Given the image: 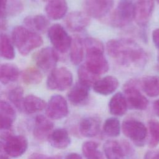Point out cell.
I'll list each match as a JSON object with an SVG mask.
<instances>
[{
  "label": "cell",
  "instance_id": "obj_16",
  "mask_svg": "<svg viewBox=\"0 0 159 159\" xmlns=\"http://www.w3.org/2000/svg\"><path fill=\"white\" fill-rule=\"evenodd\" d=\"M53 128V123L43 115H39L35 117L33 135L34 138L39 141L48 139Z\"/></svg>",
  "mask_w": 159,
  "mask_h": 159
},
{
  "label": "cell",
  "instance_id": "obj_12",
  "mask_svg": "<svg viewBox=\"0 0 159 159\" xmlns=\"http://www.w3.org/2000/svg\"><path fill=\"white\" fill-rule=\"evenodd\" d=\"M154 9L153 0H137L135 3L134 19L140 27L145 26Z\"/></svg>",
  "mask_w": 159,
  "mask_h": 159
},
{
  "label": "cell",
  "instance_id": "obj_6",
  "mask_svg": "<svg viewBox=\"0 0 159 159\" xmlns=\"http://www.w3.org/2000/svg\"><path fill=\"white\" fill-rule=\"evenodd\" d=\"M73 83L71 71L65 68H55L50 71L47 80V87L50 90L65 91L70 88Z\"/></svg>",
  "mask_w": 159,
  "mask_h": 159
},
{
  "label": "cell",
  "instance_id": "obj_37",
  "mask_svg": "<svg viewBox=\"0 0 159 159\" xmlns=\"http://www.w3.org/2000/svg\"><path fill=\"white\" fill-rule=\"evenodd\" d=\"M7 0H0V26L3 25V18L6 12Z\"/></svg>",
  "mask_w": 159,
  "mask_h": 159
},
{
  "label": "cell",
  "instance_id": "obj_10",
  "mask_svg": "<svg viewBox=\"0 0 159 159\" xmlns=\"http://www.w3.org/2000/svg\"><path fill=\"white\" fill-rule=\"evenodd\" d=\"M114 2V0H83V7L89 17L99 19L111 11Z\"/></svg>",
  "mask_w": 159,
  "mask_h": 159
},
{
  "label": "cell",
  "instance_id": "obj_29",
  "mask_svg": "<svg viewBox=\"0 0 159 159\" xmlns=\"http://www.w3.org/2000/svg\"><path fill=\"white\" fill-rule=\"evenodd\" d=\"M0 56L7 60L15 57V52L9 37L5 34H0Z\"/></svg>",
  "mask_w": 159,
  "mask_h": 159
},
{
  "label": "cell",
  "instance_id": "obj_15",
  "mask_svg": "<svg viewBox=\"0 0 159 159\" xmlns=\"http://www.w3.org/2000/svg\"><path fill=\"white\" fill-rule=\"evenodd\" d=\"M90 22L89 16L80 11L70 12L65 19L67 28L72 32H80L86 28Z\"/></svg>",
  "mask_w": 159,
  "mask_h": 159
},
{
  "label": "cell",
  "instance_id": "obj_47",
  "mask_svg": "<svg viewBox=\"0 0 159 159\" xmlns=\"http://www.w3.org/2000/svg\"><path fill=\"white\" fill-rule=\"evenodd\" d=\"M7 159H8V158H7Z\"/></svg>",
  "mask_w": 159,
  "mask_h": 159
},
{
  "label": "cell",
  "instance_id": "obj_43",
  "mask_svg": "<svg viewBox=\"0 0 159 159\" xmlns=\"http://www.w3.org/2000/svg\"><path fill=\"white\" fill-rule=\"evenodd\" d=\"M153 107L155 114H157V116L159 117V99L155 101V102H153Z\"/></svg>",
  "mask_w": 159,
  "mask_h": 159
},
{
  "label": "cell",
  "instance_id": "obj_34",
  "mask_svg": "<svg viewBox=\"0 0 159 159\" xmlns=\"http://www.w3.org/2000/svg\"><path fill=\"white\" fill-rule=\"evenodd\" d=\"M9 101L20 111H23L24 90L20 86H17L12 89L8 94Z\"/></svg>",
  "mask_w": 159,
  "mask_h": 159
},
{
  "label": "cell",
  "instance_id": "obj_31",
  "mask_svg": "<svg viewBox=\"0 0 159 159\" xmlns=\"http://www.w3.org/2000/svg\"><path fill=\"white\" fill-rule=\"evenodd\" d=\"M22 79L27 84H37L40 83L43 75L40 71L35 67H28L22 73Z\"/></svg>",
  "mask_w": 159,
  "mask_h": 159
},
{
  "label": "cell",
  "instance_id": "obj_9",
  "mask_svg": "<svg viewBox=\"0 0 159 159\" xmlns=\"http://www.w3.org/2000/svg\"><path fill=\"white\" fill-rule=\"evenodd\" d=\"M46 115L48 119L59 120L68 114V107L66 99L60 94H55L49 99L46 106Z\"/></svg>",
  "mask_w": 159,
  "mask_h": 159
},
{
  "label": "cell",
  "instance_id": "obj_1",
  "mask_svg": "<svg viewBox=\"0 0 159 159\" xmlns=\"http://www.w3.org/2000/svg\"><path fill=\"white\" fill-rule=\"evenodd\" d=\"M106 46L108 55L123 67L140 68L146 63V52L132 40L112 39L108 41Z\"/></svg>",
  "mask_w": 159,
  "mask_h": 159
},
{
  "label": "cell",
  "instance_id": "obj_25",
  "mask_svg": "<svg viewBox=\"0 0 159 159\" xmlns=\"http://www.w3.org/2000/svg\"><path fill=\"white\" fill-rule=\"evenodd\" d=\"M70 57L72 63L79 65L84 57V45L83 40L78 35L71 38Z\"/></svg>",
  "mask_w": 159,
  "mask_h": 159
},
{
  "label": "cell",
  "instance_id": "obj_27",
  "mask_svg": "<svg viewBox=\"0 0 159 159\" xmlns=\"http://www.w3.org/2000/svg\"><path fill=\"white\" fill-rule=\"evenodd\" d=\"M103 151L107 159H124V150L116 140L106 141L103 145Z\"/></svg>",
  "mask_w": 159,
  "mask_h": 159
},
{
  "label": "cell",
  "instance_id": "obj_35",
  "mask_svg": "<svg viewBox=\"0 0 159 159\" xmlns=\"http://www.w3.org/2000/svg\"><path fill=\"white\" fill-rule=\"evenodd\" d=\"M150 134L149 147L153 148L159 143V121L150 119L148 122Z\"/></svg>",
  "mask_w": 159,
  "mask_h": 159
},
{
  "label": "cell",
  "instance_id": "obj_5",
  "mask_svg": "<svg viewBox=\"0 0 159 159\" xmlns=\"http://www.w3.org/2000/svg\"><path fill=\"white\" fill-rule=\"evenodd\" d=\"M134 0H120L109 18V23L115 27L127 25L134 18Z\"/></svg>",
  "mask_w": 159,
  "mask_h": 159
},
{
  "label": "cell",
  "instance_id": "obj_23",
  "mask_svg": "<svg viewBox=\"0 0 159 159\" xmlns=\"http://www.w3.org/2000/svg\"><path fill=\"white\" fill-rule=\"evenodd\" d=\"M18 67L12 63H6L0 64V82L7 84L17 80L19 76Z\"/></svg>",
  "mask_w": 159,
  "mask_h": 159
},
{
  "label": "cell",
  "instance_id": "obj_19",
  "mask_svg": "<svg viewBox=\"0 0 159 159\" xmlns=\"http://www.w3.org/2000/svg\"><path fill=\"white\" fill-rule=\"evenodd\" d=\"M100 120L98 117H84L80 123L79 131L84 137H94L98 134L100 130Z\"/></svg>",
  "mask_w": 159,
  "mask_h": 159
},
{
  "label": "cell",
  "instance_id": "obj_40",
  "mask_svg": "<svg viewBox=\"0 0 159 159\" xmlns=\"http://www.w3.org/2000/svg\"><path fill=\"white\" fill-rule=\"evenodd\" d=\"M152 40L155 47L159 49V28L153 30L152 33Z\"/></svg>",
  "mask_w": 159,
  "mask_h": 159
},
{
  "label": "cell",
  "instance_id": "obj_14",
  "mask_svg": "<svg viewBox=\"0 0 159 159\" xmlns=\"http://www.w3.org/2000/svg\"><path fill=\"white\" fill-rule=\"evenodd\" d=\"M16 116V111L10 104L0 101V134L12 132L11 128Z\"/></svg>",
  "mask_w": 159,
  "mask_h": 159
},
{
  "label": "cell",
  "instance_id": "obj_39",
  "mask_svg": "<svg viewBox=\"0 0 159 159\" xmlns=\"http://www.w3.org/2000/svg\"><path fill=\"white\" fill-rule=\"evenodd\" d=\"M9 157L6 150L5 143L0 140V159H7Z\"/></svg>",
  "mask_w": 159,
  "mask_h": 159
},
{
  "label": "cell",
  "instance_id": "obj_22",
  "mask_svg": "<svg viewBox=\"0 0 159 159\" xmlns=\"http://www.w3.org/2000/svg\"><path fill=\"white\" fill-rule=\"evenodd\" d=\"M127 104L124 95L119 92L116 93L110 99L109 102V112L116 116H122L127 110Z\"/></svg>",
  "mask_w": 159,
  "mask_h": 159
},
{
  "label": "cell",
  "instance_id": "obj_42",
  "mask_svg": "<svg viewBox=\"0 0 159 159\" xmlns=\"http://www.w3.org/2000/svg\"><path fill=\"white\" fill-rule=\"evenodd\" d=\"M46 157L41 153H33L29 158V159H45Z\"/></svg>",
  "mask_w": 159,
  "mask_h": 159
},
{
  "label": "cell",
  "instance_id": "obj_7",
  "mask_svg": "<svg viewBox=\"0 0 159 159\" xmlns=\"http://www.w3.org/2000/svg\"><path fill=\"white\" fill-rule=\"evenodd\" d=\"M122 131L125 137L140 146L143 144L147 136V129L145 124L135 119L124 120L122 123Z\"/></svg>",
  "mask_w": 159,
  "mask_h": 159
},
{
  "label": "cell",
  "instance_id": "obj_33",
  "mask_svg": "<svg viewBox=\"0 0 159 159\" xmlns=\"http://www.w3.org/2000/svg\"><path fill=\"white\" fill-rule=\"evenodd\" d=\"M78 76L79 81L89 87L93 86L94 84L99 79V76L90 71L84 64L81 65L78 69Z\"/></svg>",
  "mask_w": 159,
  "mask_h": 159
},
{
  "label": "cell",
  "instance_id": "obj_24",
  "mask_svg": "<svg viewBox=\"0 0 159 159\" xmlns=\"http://www.w3.org/2000/svg\"><path fill=\"white\" fill-rule=\"evenodd\" d=\"M47 103L42 98L29 94L24 98L23 102V111L27 114H34L41 111L46 108Z\"/></svg>",
  "mask_w": 159,
  "mask_h": 159
},
{
  "label": "cell",
  "instance_id": "obj_4",
  "mask_svg": "<svg viewBox=\"0 0 159 159\" xmlns=\"http://www.w3.org/2000/svg\"><path fill=\"white\" fill-rule=\"evenodd\" d=\"M140 80L131 79L124 85V96L127 107L135 110H145L148 106V101L139 90Z\"/></svg>",
  "mask_w": 159,
  "mask_h": 159
},
{
  "label": "cell",
  "instance_id": "obj_41",
  "mask_svg": "<svg viewBox=\"0 0 159 159\" xmlns=\"http://www.w3.org/2000/svg\"><path fill=\"white\" fill-rule=\"evenodd\" d=\"M65 159H83L82 157L78 154V153H71L68 154Z\"/></svg>",
  "mask_w": 159,
  "mask_h": 159
},
{
  "label": "cell",
  "instance_id": "obj_3",
  "mask_svg": "<svg viewBox=\"0 0 159 159\" xmlns=\"http://www.w3.org/2000/svg\"><path fill=\"white\" fill-rule=\"evenodd\" d=\"M12 39L19 53L24 56L43 44L39 34L23 26H16L13 29Z\"/></svg>",
  "mask_w": 159,
  "mask_h": 159
},
{
  "label": "cell",
  "instance_id": "obj_21",
  "mask_svg": "<svg viewBox=\"0 0 159 159\" xmlns=\"http://www.w3.org/2000/svg\"><path fill=\"white\" fill-rule=\"evenodd\" d=\"M48 140L53 147L58 149H64L68 147L71 143L68 133L63 128H58L52 131Z\"/></svg>",
  "mask_w": 159,
  "mask_h": 159
},
{
  "label": "cell",
  "instance_id": "obj_13",
  "mask_svg": "<svg viewBox=\"0 0 159 159\" xmlns=\"http://www.w3.org/2000/svg\"><path fill=\"white\" fill-rule=\"evenodd\" d=\"M6 150L9 157L17 158L22 156L27 150L28 142L22 135H12L6 140Z\"/></svg>",
  "mask_w": 159,
  "mask_h": 159
},
{
  "label": "cell",
  "instance_id": "obj_30",
  "mask_svg": "<svg viewBox=\"0 0 159 159\" xmlns=\"http://www.w3.org/2000/svg\"><path fill=\"white\" fill-rule=\"evenodd\" d=\"M82 152L86 159H104L98 149V144L93 141H86L82 145Z\"/></svg>",
  "mask_w": 159,
  "mask_h": 159
},
{
  "label": "cell",
  "instance_id": "obj_44",
  "mask_svg": "<svg viewBox=\"0 0 159 159\" xmlns=\"http://www.w3.org/2000/svg\"><path fill=\"white\" fill-rule=\"evenodd\" d=\"M45 159H60L58 157H46Z\"/></svg>",
  "mask_w": 159,
  "mask_h": 159
},
{
  "label": "cell",
  "instance_id": "obj_17",
  "mask_svg": "<svg viewBox=\"0 0 159 159\" xmlns=\"http://www.w3.org/2000/svg\"><path fill=\"white\" fill-rule=\"evenodd\" d=\"M89 86L78 81L68 93V99L73 105L81 104L87 100L89 94Z\"/></svg>",
  "mask_w": 159,
  "mask_h": 159
},
{
  "label": "cell",
  "instance_id": "obj_28",
  "mask_svg": "<svg viewBox=\"0 0 159 159\" xmlns=\"http://www.w3.org/2000/svg\"><path fill=\"white\" fill-rule=\"evenodd\" d=\"M24 22L27 27L39 32H45L48 28V19L42 14L35 15L33 17H27Z\"/></svg>",
  "mask_w": 159,
  "mask_h": 159
},
{
  "label": "cell",
  "instance_id": "obj_20",
  "mask_svg": "<svg viewBox=\"0 0 159 159\" xmlns=\"http://www.w3.org/2000/svg\"><path fill=\"white\" fill-rule=\"evenodd\" d=\"M45 9L48 18L59 20L65 16L68 7L66 0H49Z\"/></svg>",
  "mask_w": 159,
  "mask_h": 159
},
{
  "label": "cell",
  "instance_id": "obj_32",
  "mask_svg": "<svg viewBox=\"0 0 159 159\" xmlns=\"http://www.w3.org/2000/svg\"><path fill=\"white\" fill-rule=\"evenodd\" d=\"M104 133L110 137H117L120 135L121 126L120 121L116 117L107 119L102 127Z\"/></svg>",
  "mask_w": 159,
  "mask_h": 159
},
{
  "label": "cell",
  "instance_id": "obj_2",
  "mask_svg": "<svg viewBox=\"0 0 159 159\" xmlns=\"http://www.w3.org/2000/svg\"><path fill=\"white\" fill-rule=\"evenodd\" d=\"M86 52L84 65L93 73L99 76L106 73L109 65L104 55V46L102 42L94 38L86 37L83 40Z\"/></svg>",
  "mask_w": 159,
  "mask_h": 159
},
{
  "label": "cell",
  "instance_id": "obj_18",
  "mask_svg": "<svg viewBox=\"0 0 159 159\" xmlns=\"http://www.w3.org/2000/svg\"><path fill=\"white\" fill-rule=\"evenodd\" d=\"M118 80L112 76H107L99 79L93 86L94 91L102 95H109L114 93L119 87Z\"/></svg>",
  "mask_w": 159,
  "mask_h": 159
},
{
  "label": "cell",
  "instance_id": "obj_46",
  "mask_svg": "<svg viewBox=\"0 0 159 159\" xmlns=\"http://www.w3.org/2000/svg\"><path fill=\"white\" fill-rule=\"evenodd\" d=\"M157 1L158 3H159V0H157Z\"/></svg>",
  "mask_w": 159,
  "mask_h": 159
},
{
  "label": "cell",
  "instance_id": "obj_45",
  "mask_svg": "<svg viewBox=\"0 0 159 159\" xmlns=\"http://www.w3.org/2000/svg\"><path fill=\"white\" fill-rule=\"evenodd\" d=\"M157 60H158V67H159V53H158V55Z\"/></svg>",
  "mask_w": 159,
  "mask_h": 159
},
{
  "label": "cell",
  "instance_id": "obj_38",
  "mask_svg": "<svg viewBox=\"0 0 159 159\" xmlns=\"http://www.w3.org/2000/svg\"><path fill=\"white\" fill-rule=\"evenodd\" d=\"M144 159H159V150L147 152L145 155Z\"/></svg>",
  "mask_w": 159,
  "mask_h": 159
},
{
  "label": "cell",
  "instance_id": "obj_36",
  "mask_svg": "<svg viewBox=\"0 0 159 159\" xmlns=\"http://www.w3.org/2000/svg\"><path fill=\"white\" fill-rule=\"evenodd\" d=\"M24 5L21 0H7L6 11L11 16H16L23 11Z\"/></svg>",
  "mask_w": 159,
  "mask_h": 159
},
{
  "label": "cell",
  "instance_id": "obj_26",
  "mask_svg": "<svg viewBox=\"0 0 159 159\" xmlns=\"http://www.w3.org/2000/svg\"><path fill=\"white\" fill-rule=\"evenodd\" d=\"M140 88L145 93L152 98L159 96V77L147 76L140 80Z\"/></svg>",
  "mask_w": 159,
  "mask_h": 159
},
{
  "label": "cell",
  "instance_id": "obj_8",
  "mask_svg": "<svg viewBox=\"0 0 159 159\" xmlns=\"http://www.w3.org/2000/svg\"><path fill=\"white\" fill-rule=\"evenodd\" d=\"M48 36L53 47L59 52L66 53L70 48L71 38L60 24H55L49 27Z\"/></svg>",
  "mask_w": 159,
  "mask_h": 159
},
{
  "label": "cell",
  "instance_id": "obj_11",
  "mask_svg": "<svg viewBox=\"0 0 159 159\" xmlns=\"http://www.w3.org/2000/svg\"><path fill=\"white\" fill-rule=\"evenodd\" d=\"M58 60V57L55 50L48 47L40 50L35 56L37 65L44 71H51L55 68Z\"/></svg>",
  "mask_w": 159,
  "mask_h": 159
}]
</instances>
